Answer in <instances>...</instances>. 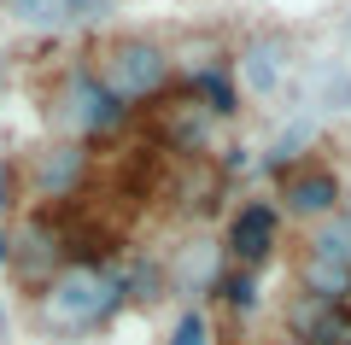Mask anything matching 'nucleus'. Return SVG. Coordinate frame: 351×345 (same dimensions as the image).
Returning <instances> with one entry per match:
<instances>
[{
	"mask_svg": "<svg viewBox=\"0 0 351 345\" xmlns=\"http://www.w3.org/2000/svg\"><path fill=\"white\" fill-rule=\"evenodd\" d=\"M287 71H293L287 41H281V36H258V41H246L234 76H240V88H246V94L269 99V94H281V88H287Z\"/></svg>",
	"mask_w": 351,
	"mask_h": 345,
	"instance_id": "nucleus-10",
	"label": "nucleus"
},
{
	"mask_svg": "<svg viewBox=\"0 0 351 345\" xmlns=\"http://www.w3.org/2000/svg\"><path fill=\"white\" fill-rule=\"evenodd\" d=\"M12 182H18V170L0 164V217H6V205H12Z\"/></svg>",
	"mask_w": 351,
	"mask_h": 345,
	"instance_id": "nucleus-17",
	"label": "nucleus"
},
{
	"mask_svg": "<svg viewBox=\"0 0 351 345\" xmlns=\"http://www.w3.org/2000/svg\"><path fill=\"white\" fill-rule=\"evenodd\" d=\"M223 252H228L234 270H252V275L276 258L281 252V211H276V199H246V205L228 217V228H223Z\"/></svg>",
	"mask_w": 351,
	"mask_h": 345,
	"instance_id": "nucleus-5",
	"label": "nucleus"
},
{
	"mask_svg": "<svg viewBox=\"0 0 351 345\" xmlns=\"http://www.w3.org/2000/svg\"><path fill=\"white\" fill-rule=\"evenodd\" d=\"M223 298L228 310H240V316H246V310H258V275L252 270H234V275H223Z\"/></svg>",
	"mask_w": 351,
	"mask_h": 345,
	"instance_id": "nucleus-15",
	"label": "nucleus"
},
{
	"mask_svg": "<svg viewBox=\"0 0 351 345\" xmlns=\"http://www.w3.org/2000/svg\"><path fill=\"white\" fill-rule=\"evenodd\" d=\"M94 76H100V88L123 111L158 106L170 94V82H176V53L164 41H152V36H112L100 47V59H94Z\"/></svg>",
	"mask_w": 351,
	"mask_h": 345,
	"instance_id": "nucleus-2",
	"label": "nucleus"
},
{
	"mask_svg": "<svg viewBox=\"0 0 351 345\" xmlns=\"http://www.w3.org/2000/svg\"><path fill=\"white\" fill-rule=\"evenodd\" d=\"M339 211H346V217H351V187H346V199H339Z\"/></svg>",
	"mask_w": 351,
	"mask_h": 345,
	"instance_id": "nucleus-20",
	"label": "nucleus"
},
{
	"mask_svg": "<svg viewBox=\"0 0 351 345\" xmlns=\"http://www.w3.org/2000/svg\"><path fill=\"white\" fill-rule=\"evenodd\" d=\"M170 345H205V316H199V310H188V316L176 322V340Z\"/></svg>",
	"mask_w": 351,
	"mask_h": 345,
	"instance_id": "nucleus-16",
	"label": "nucleus"
},
{
	"mask_svg": "<svg viewBox=\"0 0 351 345\" xmlns=\"http://www.w3.org/2000/svg\"><path fill=\"white\" fill-rule=\"evenodd\" d=\"M129 305L123 293V270L117 263H94V258H71L36 298V316L47 333L76 340V333H94L100 322H112Z\"/></svg>",
	"mask_w": 351,
	"mask_h": 345,
	"instance_id": "nucleus-1",
	"label": "nucleus"
},
{
	"mask_svg": "<svg viewBox=\"0 0 351 345\" xmlns=\"http://www.w3.org/2000/svg\"><path fill=\"white\" fill-rule=\"evenodd\" d=\"M152 111H158V141H164L170 152H205L217 117H211L193 94H164Z\"/></svg>",
	"mask_w": 351,
	"mask_h": 345,
	"instance_id": "nucleus-9",
	"label": "nucleus"
},
{
	"mask_svg": "<svg viewBox=\"0 0 351 345\" xmlns=\"http://www.w3.org/2000/svg\"><path fill=\"white\" fill-rule=\"evenodd\" d=\"M6 258H12V235L0 228V270H6Z\"/></svg>",
	"mask_w": 351,
	"mask_h": 345,
	"instance_id": "nucleus-18",
	"label": "nucleus"
},
{
	"mask_svg": "<svg viewBox=\"0 0 351 345\" xmlns=\"http://www.w3.org/2000/svg\"><path fill=\"white\" fill-rule=\"evenodd\" d=\"M64 263H71L64 235L53 228L47 217H29L24 228H18V240H12V258H6V270H12L24 287H36V293H41V287H47L53 275L64 270Z\"/></svg>",
	"mask_w": 351,
	"mask_h": 345,
	"instance_id": "nucleus-6",
	"label": "nucleus"
},
{
	"mask_svg": "<svg viewBox=\"0 0 351 345\" xmlns=\"http://www.w3.org/2000/svg\"><path fill=\"white\" fill-rule=\"evenodd\" d=\"M276 345H311V340H293V333H281V340Z\"/></svg>",
	"mask_w": 351,
	"mask_h": 345,
	"instance_id": "nucleus-19",
	"label": "nucleus"
},
{
	"mask_svg": "<svg viewBox=\"0 0 351 345\" xmlns=\"http://www.w3.org/2000/svg\"><path fill=\"white\" fill-rule=\"evenodd\" d=\"M164 275H170L176 293H188V298H217V293H223V275H228V252H223V240L193 235L188 246H176V252H170Z\"/></svg>",
	"mask_w": 351,
	"mask_h": 345,
	"instance_id": "nucleus-8",
	"label": "nucleus"
},
{
	"mask_svg": "<svg viewBox=\"0 0 351 345\" xmlns=\"http://www.w3.org/2000/svg\"><path fill=\"white\" fill-rule=\"evenodd\" d=\"M339 199H346V182H339L328 164H311V158L287 164L281 182H276V211H281V217H299L304 228L322 222V217H334Z\"/></svg>",
	"mask_w": 351,
	"mask_h": 345,
	"instance_id": "nucleus-4",
	"label": "nucleus"
},
{
	"mask_svg": "<svg viewBox=\"0 0 351 345\" xmlns=\"http://www.w3.org/2000/svg\"><path fill=\"white\" fill-rule=\"evenodd\" d=\"M123 117H129V111L100 88V76H94V71H64L59 94H53V123H59V141H82V147H88L94 135H112Z\"/></svg>",
	"mask_w": 351,
	"mask_h": 345,
	"instance_id": "nucleus-3",
	"label": "nucleus"
},
{
	"mask_svg": "<svg viewBox=\"0 0 351 345\" xmlns=\"http://www.w3.org/2000/svg\"><path fill=\"white\" fill-rule=\"evenodd\" d=\"M304 258H334V263H351V217H346V211H334V217L311 222Z\"/></svg>",
	"mask_w": 351,
	"mask_h": 345,
	"instance_id": "nucleus-14",
	"label": "nucleus"
},
{
	"mask_svg": "<svg viewBox=\"0 0 351 345\" xmlns=\"http://www.w3.org/2000/svg\"><path fill=\"white\" fill-rule=\"evenodd\" d=\"M88 164H94V152H88L82 141H53V147H41L36 158L24 164L29 193L36 199H76L82 182H88Z\"/></svg>",
	"mask_w": 351,
	"mask_h": 345,
	"instance_id": "nucleus-7",
	"label": "nucleus"
},
{
	"mask_svg": "<svg viewBox=\"0 0 351 345\" xmlns=\"http://www.w3.org/2000/svg\"><path fill=\"white\" fill-rule=\"evenodd\" d=\"M182 94H193L211 117H234L240 111V82L234 71H223V64H199V71H188V88Z\"/></svg>",
	"mask_w": 351,
	"mask_h": 345,
	"instance_id": "nucleus-13",
	"label": "nucleus"
},
{
	"mask_svg": "<svg viewBox=\"0 0 351 345\" xmlns=\"http://www.w3.org/2000/svg\"><path fill=\"white\" fill-rule=\"evenodd\" d=\"M299 293L316 298V305H328V310H346V305H351V263L299 258Z\"/></svg>",
	"mask_w": 351,
	"mask_h": 345,
	"instance_id": "nucleus-12",
	"label": "nucleus"
},
{
	"mask_svg": "<svg viewBox=\"0 0 351 345\" xmlns=\"http://www.w3.org/2000/svg\"><path fill=\"white\" fill-rule=\"evenodd\" d=\"M106 6H112V0H6V12L24 29H71V24L100 18Z\"/></svg>",
	"mask_w": 351,
	"mask_h": 345,
	"instance_id": "nucleus-11",
	"label": "nucleus"
}]
</instances>
